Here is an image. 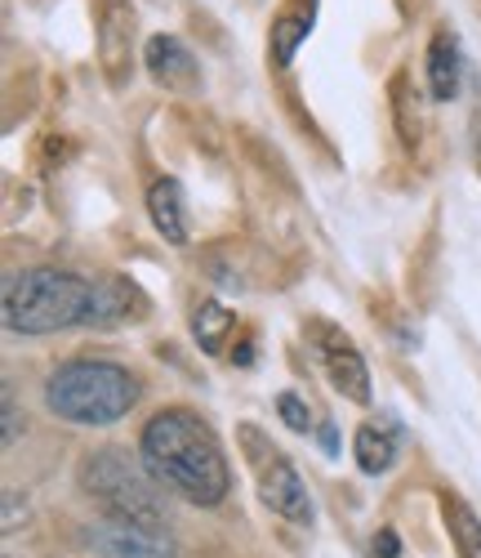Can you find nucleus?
<instances>
[{
	"label": "nucleus",
	"instance_id": "ddd939ff",
	"mask_svg": "<svg viewBox=\"0 0 481 558\" xmlns=\"http://www.w3.org/2000/svg\"><path fill=\"white\" fill-rule=\"evenodd\" d=\"M442 509H446V527H451L459 558H481V519L459 496H442Z\"/></svg>",
	"mask_w": 481,
	"mask_h": 558
},
{
	"label": "nucleus",
	"instance_id": "f257e3e1",
	"mask_svg": "<svg viewBox=\"0 0 481 558\" xmlns=\"http://www.w3.org/2000/svg\"><path fill=\"white\" fill-rule=\"evenodd\" d=\"M138 451H143L148 474L157 478V487H165L192 505L210 509L232 487L227 456H223L214 429L187 407H170V411L152 415L148 429L138 438Z\"/></svg>",
	"mask_w": 481,
	"mask_h": 558
},
{
	"label": "nucleus",
	"instance_id": "0eeeda50",
	"mask_svg": "<svg viewBox=\"0 0 481 558\" xmlns=\"http://www.w3.org/2000/svg\"><path fill=\"white\" fill-rule=\"evenodd\" d=\"M317 349H321V362H325V371H330V385L340 389L344 398H353V402H370L366 362H361V353L348 344V336H330V340L317 344Z\"/></svg>",
	"mask_w": 481,
	"mask_h": 558
},
{
	"label": "nucleus",
	"instance_id": "a211bd4d",
	"mask_svg": "<svg viewBox=\"0 0 481 558\" xmlns=\"http://www.w3.org/2000/svg\"><path fill=\"white\" fill-rule=\"evenodd\" d=\"M397 554H402L397 532H393V527H383V532L374 536V545H370V558H397Z\"/></svg>",
	"mask_w": 481,
	"mask_h": 558
},
{
	"label": "nucleus",
	"instance_id": "dca6fc26",
	"mask_svg": "<svg viewBox=\"0 0 481 558\" xmlns=\"http://www.w3.org/2000/svg\"><path fill=\"white\" fill-rule=\"evenodd\" d=\"M393 460H397V447L388 434H379L374 425H366L357 434V464L366 474H383V470H393Z\"/></svg>",
	"mask_w": 481,
	"mask_h": 558
},
{
	"label": "nucleus",
	"instance_id": "6e6552de",
	"mask_svg": "<svg viewBox=\"0 0 481 558\" xmlns=\"http://www.w3.org/2000/svg\"><path fill=\"white\" fill-rule=\"evenodd\" d=\"M143 59H148V72L165 89H192L197 85V59H192V50L178 36H152L148 50H143Z\"/></svg>",
	"mask_w": 481,
	"mask_h": 558
},
{
	"label": "nucleus",
	"instance_id": "f3484780",
	"mask_svg": "<svg viewBox=\"0 0 481 558\" xmlns=\"http://www.w3.org/2000/svg\"><path fill=\"white\" fill-rule=\"evenodd\" d=\"M276 411H281V421L291 425L295 434H308L312 429V411H308V402L299 393H281L276 398Z\"/></svg>",
	"mask_w": 481,
	"mask_h": 558
},
{
	"label": "nucleus",
	"instance_id": "39448f33",
	"mask_svg": "<svg viewBox=\"0 0 481 558\" xmlns=\"http://www.w3.org/2000/svg\"><path fill=\"white\" fill-rule=\"evenodd\" d=\"M85 541L99 549L103 558H174L170 536L161 527H148V523L108 519V523H94L85 532Z\"/></svg>",
	"mask_w": 481,
	"mask_h": 558
},
{
	"label": "nucleus",
	"instance_id": "4468645a",
	"mask_svg": "<svg viewBox=\"0 0 481 558\" xmlns=\"http://www.w3.org/2000/svg\"><path fill=\"white\" fill-rule=\"evenodd\" d=\"M130 36H134L130 0H103V54H108V68L121 63V54L130 50Z\"/></svg>",
	"mask_w": 481,
	"mask_h": 558
},
{
	"label": "nucleus",
	"instance_id": "423d86ee",
	"mask_svg": "<svg viewBox=\"0 0 481 558\" xmlns=\"http://www.w3.org/2000/svg\"><path fill=\"white\" fill-rule=\"evenodd\" d=\"M259 496L272 514H281L285 523H299L308 527L312 523V500H308V487L299 478V470L285 456H272L263 470H259Z\"/></svg>",
	"mask_w": 481,
	"mask_h": 558
},
{
	"label": "nucleus",
	"instance_id": "9d476101",
	"mask_svg": "<svg viewBox=\"0 0 481 558\" xmlns=\"http://www.w3.org/2000/svg\"><path fill=\"white\" fill-rule=\"evenodd\" d=\"M148 215H152V223H157V232L165 242H174V246H183L187 242V219H183V189L174 179H161V183H152V193H148Z\"/></svg>",
	"mask_w": 481,
	"mask_h": 558
},
{
	"label": "nucleus",
	"instance_id": "9b49d317",
	"mask_svg": "<svg viewBox=\"0 0 481 558\" xmlns=\"http://www.w3.org/2000/svg\"><path fill=\"white\" fill-rule=\"evenodd\" d=\"M308 32H312V0H295V5L272 23V54H276L281 68L295 59V50L304 45Z\"/></svg>",
	"mask_w": 481,
	"mask_h": 558
},
{
	"label": "nucleus",
	"instance_id": "20e7f679",
	"mask_svg": "<svg viewBox=\"0 0 481 558\" xmlns=\"http://www.w3.org/2000/svg\"><path fill=\"white\" fill-rule=\"evenodd\" d=\"M81 483L85 492L99 500L112 519H125V523H148V527H161V496H157V478L148 474V464H138L121 451V447H103L94 451L85 464H81Z\"/></svg>",
	"mask_w": 481,
	"mask_h": 558
},
{
	"label": "nucleus",
	"instance_id": "f03ea898",
	"mask_svg": "<svg viewBox=\"0 0 481 558\" xmlns=\"http://www.w3.org/2000/svg\"><path fill=\"white\" fill-rule=\"evenodd\" d=\"M94 322V282L63 268H23L5 277V327L18 336H54Z\"/></svg>",
	"mask_w": 481,
	"mask_h": 558
},
{
	"label": "nucleus",
	"instance_id": "2eb2a0df",
	"mask_svg": "<svg viewBox=\"0 0 481 558\" xmlns=\"http://www.w3.org/2000/svg\"><path fill=\"white\" fill-rule=\"evenodd\" d=\"M232 327H236L232 313H227L223 304H214V300L197 304V313H192V331H197V340H201V349H206V353H219Z\"/></svg>",
	"mask_w": 481,
	"mask_h": 558
},
{
	"label": "nucleus",
	"instance_id": "7ed1b4c3",
	"mask_svg": "<svg viewBox=\"0 0 481 558\" xmlns=\"http://www.w3.org/2000/svg\"><path fill=\"white\" fill-rule=\"evenodd\" d=\"M138 393L143 389H138L134 371H125L116 362L81 357V362L59 366L50 376V385H45V407L72 425H112L134 411Z\"/></svg>",
	"mask_w": 481,
	"mask_h": 558
},
{
	"label": "nucleus",
	"instance_id": "f8f14e48",
	"mask_svg": "<svg viewBox=\"0 0 481 558\" xmlns=\"http://www.w3.org/2000/svg\"><path fill=\"white\" fill-rule=\"evenodd\" d=\"M130 300H138L130 282H121V277H99V282H94V322L89 327H116V322H125Z\"/></svg>",
	"mask_w": 481,
	"mask_h": 558
},
{
	"label": "nucleus",
	"instance_id": "1a4fd4ad",
	"mask_svg": "<svg viewBox=\"0 0 481 558\" xmlns=\"http://www.w3.org/2000/svg\"><path fill=\"white\" fill-rule=\"evenodd\" d=\"M459 76H464V59H459V40L451 32H437L428 45V85L432 99H455L459 95Z\"/></svg>",
	"mask_w": 481,
	"mask_h": 558
}]
</instances>
